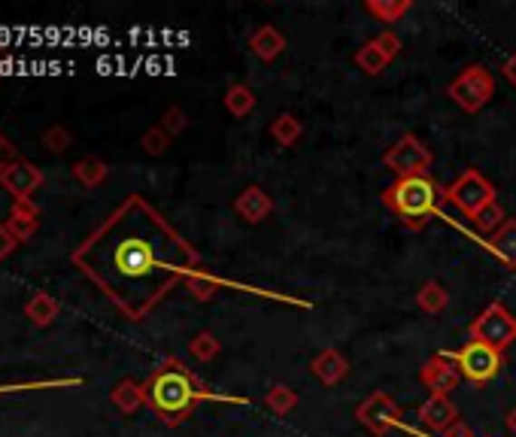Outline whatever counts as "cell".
Instances as JSON below:
<instances>
[{"label":"cell","instance_id":"29","mask_svg":"<svg viewBox=\"0 0 516 437\" xmlns=\"http://www.w3.org/2000/svg\"><path fill=\"white\" fill-rule=\"evenodd\" d=\"M107 161H101V159H83V161H76L73 164V177L83 182L85 189H98L103 180H107Z\"/></svg>","mask_w":516,"mask_h":437},{"label":"cell","instance_id":"2","mask_svg":"<svg viewBox=\"0 0 516 437\" xmlns=\"http://www.w3.org/2000/svg\"><path fill=\"white\" fill-rule=\"evenodd\" d=\"M146 386V404L155 410V416L164 425L177 428L195 413L200 401H229V404H249V398H234L222 395V392H209L195 374L189 371V364H182L180 358H164V362L150 374Z\"/></svg>","mask_w":516,"mask_h":437},{"label":"cell","instance_id":"37","mask_svg":"<svg viewBox=\"0 0 516 437\" xmlns=\"http://www.w3.org/2000/svg\"><path fill=\"white\" fill-rule=\"evenodd\" d=\"M504 428H507V432H511V434L516 437V404H513L511 410H507V416H504Z\"/></svg>","mask_w":516,"mask_h":437},{"label":"cell","instance_id":"33","mask_svg":"<svg viewBox=\"0 0 516 437\" xmlns=\"http://www.w3.org/2000/svg\"><path fill=\"white\" fill-rule=\"evenodd\" d=\"M15 159H19V155H15V146H13L4 134H0V173L10 168V164H13Z\"/></svg>","mask_w":516,"mask_h":437},{"label":"cell","instance_id":"25","mask_svg":"<svg viewBox=\"0 0 516 437\" xmlns=\"http://www.w3.org/2000/svg\"><path fill=\"white\" fill-rule=\"evenodd\" d=\"M58 313H61V304L52 298V295H46V292H37L28 304H24V316H28L34 325H40V328L52 325Z\"/></svg>","mask_w":516,"mask_h":437},{"label":"cell","instance_id":"27","mask_svg":"<svg viewBox=\"0 0 516 437\" xmlns=\"http://www.w3.org/2000/svg\"><path fill=\"white\" fill-rule=\"evenodd\" d=\"M265 404H268L270 413L288 416V413H295V407H298V392L288 389L286 383H274V386L268 389V395H265Z\"/></svg>","mask_w":516,"mask_h":437},{"label":"cell","instance_id":"3","mask_svg":"<svg viewBox=\"0 0 516 437\" xmlns=\"http://www.w3.org/2000/svg\"><path fill=\"white\" fill-rule=\"evenodd\" d=\"M443 204H447V189L437 186L432 173L395 180L383 191V207L392 209L410 231L425 228V222L441 213Z\"/></svg>","mask_w":516,"mask_h":437},{"label":"cell","instance_id":"31","mask_svg":"<svg viewBox=\"0 0 516 437\" xmlns=\"http://www.w3.org/2000/svg\"><path fill=\"white\" fill-rule=\"evenodd\" d=\"M43 146H46L49 152L61 155L73 146V134H70L64 125H52L49 131H43Z\"/></svg>","mask_w":516,"mask_h":437},{"label":"cell","instance_id":"30","mask_svg":"<svg viewBox=\"0 0 516 437\" xmlns=\"http://www.w3.org/2000/svg\"><path fill=\"white\" fill-rule=\"evenodd\" d=\"M140 146H143L146 155H152V159H161V155L168 152V146H170V137L164 134L161 125H152L143 137H140Z\"/></svg>","mask_w":516,"mask_h":437},{"label":"cell","instance_id":"18","mask_svg":"<svg viewBox=\"0 0 516 437\" xmlns=\"http://www.w3.org/2000/svg\"><path fill=\"white\" fill-rule=\"evenodd\" d=\"M110 401H112V407L119 410V413H137L140 407L146 404V386L143 383H137V380H122L116 389L110 392Z\"/></svg>","mask_w":516,"mask_h":437},{"label":"cell","instance_id":"26","mask_svg":"<svg viewBox=\"0 0 516 437\" xmlns=\"http://www.w3.org/2000/svg\"><path fill=\"white\" fill-rule=\"evenodd\" d=\"M504 222H507V213H504V207L498 204V200H492V204H486L483 209H477V213L471 216V225H474V228L483 234L486 240L492 238V234L501 228Z\"/></svg>","mask_w":516,"mask_h":437},{"label":"cell","instance_id":"12","mask_svg":"<svg viewBox=\"0 0 516 437\" xmlns=\"http://www.w3.org/2000/svg\"><path fill=\"white\" fill-rule=\"evenodd\" d=\"M234 213H238L243 222L261 225L270 213H274V198H270L261 186L252 182V186H247L238 198H234Z\"/></svg>","mask_w":516,"mask_h":437},{"label":"cell","instance_id":"19","mask_svg":"<svg viewBox=\"0 0 516 437\" xmlns=\"http://www.w3.org/2000/svg\"><path fill=\"white\" fill-rule=\"evenodd\" d=\"M270 140L283 150H292L295 143L304 137V121L295 116V112H279V116L270 121Z\"/></svg>","mask_w":516,"mask_h":437},{"label":"cell","instance_id":"32","mask_svg":"<svg viewBox=\"0 0 516 437\" xmlns=\"http://www.w3.org/2000/svg\"><path fill=\"white\" fill-rule=\"evenodd\" d=\"M159 125L164 128V134H168V137H180L182 131L189 128V116H186V110H182V107H168Z\"/></svg>","mask_w":516,"mask_h":437},{"label":"cell","instance_id":"11","mask_svg":"<svg viewBox=\"0 0 516 437\" xmlns=\"http://www.w3.org/2000/svg\"><path fill=\"white\" fill-rule=\"evenodd\" d=\"M0 186H4L15 200H28L34 191L43 186V173L31 161L15 159L10 168L0 173Z\"/></svg>","mask_w":516,"mask_h":437},{"label":"cell","instance_id":"15","mask_svg":"<svg viewBox=\"0 0 516 437\" xmlns=\"http://www.w3.org/2000/svg\"><path fill=\"white\" fill-rule=\"evenodd\" d=\"M249 49L258 61L270 64V61H277L286 52V37H283V31L274 28V24H261V28L249 34Z\"/></svg>","mask_w":516,"mask_h":437},{"label":"cell","instance_id":"23","mask_svg":"<svg viewBox=\"0 0 516 437\" xmlns=\"http://www.w3.org/2000/svg\"><path fill=\"white\" fill-rule=\"evenodd\" d=\"M225 286H229V283H225V279H219L216 274H209V270H204V267L195 270V274H191V277H186L189 295H191V298H195V301H200V304L213 301Z\"/></svg>","mask_w":516,"mask_h":437},{"label":"cell","instance_id":"22","mask_svg":"<svg viewBox=\"0 0 516 437\" xmlns=\"http://www.w3.org/2000/svg\"><path fill=\"white\" fill-rule=\"evenodd\" d=\"M410 10H414V0H365V13L380 24H398Z\"/></svg>","mask_w":516,"mask_h":437},{"label":"cell","instance_id":"17","mask_svg":"<svg viewBox=\"0 0 516 437\" xmlns=\"http://www.w3.org/2000/svg\"><path fill=\"white\" fill-rule=\"evenodd\" d=\"M483 247L492 252L501 265L516 267V218H507V222L483 243Z\"/></svg>","mask_w":516,"mask_h":437},{"label":"cell","instance_id":"16","mask_svg":"<svg viewBox=\"0 0 516 437\" xmlns=\"http://www.w3.org/2000/svg\"><path fill=\"white\" fill-rule=\"evenodd\" d=\"M37 225H40V207L34 204L31 198L15 200L10 218H6V231H10L19 243H24L34 231H37Z\"/></svg>","mask_w":516,"mask_h":437},{"label":"cell","instance_id":"1","mask_svg":"<svg viewBox=\"0 0 516 437\" xmlns=\"http://www.w3.org/2000/svg\"><path fill=\"white\" fill-rule=\"evenodd\" d=\"M131 322L146 319L200 256L150 200L131 195L70 256Z\"/></svg>","mask_w":516,"mask_h":437},{"label":"cell","instance_id":"13","mask_svg":"<svg viewBox=\"0 0 516 437\" xmlns=\"http://www.w3.org/2000/svg\"><path fill=\"white\" fill-rule=\"evenodd\" d=\"M456 419H459V410L450 401V395H428L423 404H419V422L434 434H443Z\"/></svg>","mask_w":516,"mask_h":437},{"label":"cell","instance_id":"21","mask_svg":"<svg viewBox=\"0 0 516 437\" xmlns=\"http://www.w3.org/2000/svg\"><path fill=\"white\" fill-rule=\"evenodd\" d=\"M222 103H225V110H229L234 119H247L249 112H256L258 98H256V92H252L247 83H234V85H229V92H225Z\"/></svg>","mask_w":516,"mask_h":437},{"label":"cell","instance_id":"6","mask_svg":"<svg viewBox=\"0 0 516 437\" xmlns=\"http://www.w3.org/2000/svg\"><path fill=\"white\" fill-rule=\"evenodd\" d=\"M450 358L456 362L462 380L474 383V386L492 383L504 368V353H498V349L489 344H480V340H468L462 349L450 353Z\"/></svg>","mask_w":516,"mask_h":437},{"label":"cell","instance_id":"4","mask_svg":"<svg viewBox=\"0 0 516 437\" xmlns=\"http://www.w3.org/2000/svg\"><path fill=\"white\" fill-rule=\"evenodd\" d=\"M495 94V76L483 64H471L447 85V98L465 112H480Z\"/></svg>","mask_w":516,"mask_h":437},{"label":"cell","instance_id":"35","mask_svg":"<svg viewBox=\"0 0 516 437\" xmlns=\"http://www.w3.org/2000/svg\"><path fill=\"white\" fill-rule=\"evenodd\" d=\"M441 437H477V434H474V428H471V425H465L462 419H456V422H453Z\"/></svg>","mask_w":516,"mask_h":437},{"label":"cell","instance_id":"7","mask_svg":"<svg viewBox=\"0 0 516 437\" xmlns=\"http://www.w3.org/2000/svg\"><path fill=\"white\" fill-rule=\"evenodd\" d=\"M432 161H434L432 150H428L416 134H404L383 152V164H386V170L395 173V180L423 177V173H428V168H432Z\"/></svg>","mask_w":516,"mask_h":437},{"label":"cell","instance_id":"28","mask_svg":"<svg viewBox=\"0 0 516 437\" xmlns=\"http://www.w3.org/2000/svg\"><path fill=\"white\" fill-rule=\"evenodd\" d=\"M222 353V340H219L213 331H198L195 337L189 340V355L195 362H213V358Z\"/></svg>","mask_w":516,"mask_h":437},{"label":"cell","instance_id":"24","mask_svg":"<svg viewBox=\"0 0 516 437\" xmlns=\"http://www.w3.org/2000/svg\"><path fill=\"white\" fill-rule=\"evenodd\" d=\"M353 61H355V67L362 70V73H367V76H377L392 64V58L383 52V46L377 40H371V43H365L362 49H355Z\"/></svg>","mask_w":516,"mask_h":437},{"label":"cell","instance_id":"36","mask_svg":"<svg viewBox=\"0 0 516 437\" xmlns=\"http://www.w3.org/2000/svg\"><path fill=\"white\" fill-rule=\"evenodd\" d=\"M501 73H504V80H507V83H511V85H513V89H516V52H513V55H511V58H507V61H504Z\"/></svg>","mask_w":516,"mask_h":437},{"label":"cell","instance_id":"5","mask_svg":"<svg viewBox=\"0 0 516 437\" xmlns=\"http://www.w3.org/2000/svg\"><path fill=\"white\" fill-rule=\"evenodd\" d=\"M468 337L495 346L498 353H504L507 346L516 344V316L501 301H492L489 307H483L474 319H471Z\"/></svg>","mask_w":516,"mask_h":437},{"label":"cell","instance_id":"10","mask_svg":"<svg viewBox=\"0 0 516 437\" xmlns=\"http://www.w3.org/2000/svg\"><path fill=\"white\" fill-rule=\"evenodd\" d=\"M419 383L428 389V395H450L462 383V374L447 353H437L425 358V364L419 368Z\"/></svg>","mask_w":516,"mask_h":437},{"label":"cell","instance_id":"34","mask_svg":"<svg viewBox=\"0 0 516 437\" xmlns=\"http://www.w3.org/2000/svg\"><path fill=\"white\" fill-rule=\"evenodd\" d=\"M15 247H19V240H15L10 231H6V225H0V261L10 256Z\"/></svg>","mask_w":516,"mask_h":437},{"label":"cell","instance_id":"9","mask_svg":"<svg viewBox=\"0 0 516 437\" xmlns=\"http://www.w3.org/2000/svg\"><path fill=\"white\" fill-rule=\"evenodd\" d=\"M355 422L367 428L374 437H386L392 428H401V404L389 392H371L362 404L355 407Z\"/></svg>","mask_w":516,"mask_h":437},{"label":"cell","instance_id":"14","mask_svg":"<svg viewBox=\"0 0 516 437\" xmlns=\"http://www.w3.org/2000/svg\"><path fill=\"white\" fill-rule=\"evenodd\" d=\"M310 374L322 383V386H337V383L346 380L349 362H346V355L340 353V349L328 346V349H322V353L310 362Z\"/></svg>","mask_w":516,"mask_h":437},{"label":"cell","instance_id":"20","mask_svg":"<svg viewBox=\"0 0 516 437\" xmlns=\"http://www.w3.org/2000/svg\"><path fill=\"white\" fill-rule=\"evenodd\" d=\"M416 307L428 313V316H437V313H443L450 307V292L443 283H437V279H428L416 288Z\"/></svg>","mask_w":516,"mask_h":437},{"label":"cell","instance_id":"8","mask_svg":"<svg viewBox=\"0 0 516 437\" xmlns=\"http://www.w3.org/2000/svg\"><path fill=\"white\" fill-rule=\"evenodd\" d=\"M492 200H495V186L474 168L465 170L447 186V204H453L468 218L474 216L477 209H483L486 204H492Z\"/></svg>","mask_w":516,"mask_h":437}]
</instances>
